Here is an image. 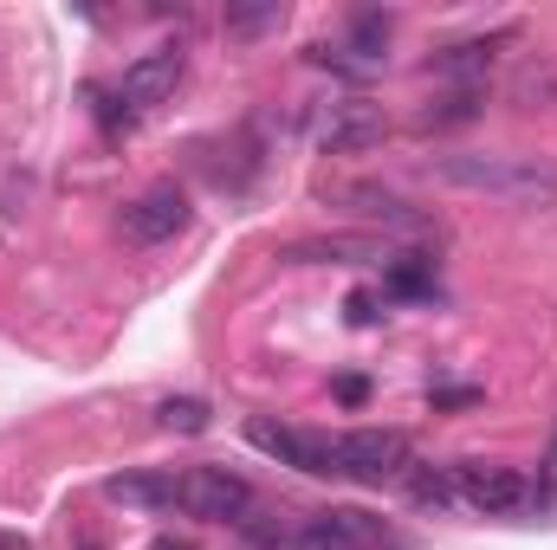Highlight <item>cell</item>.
I'll return each mask as SVG.
<instances>
[{"instance_id":"obj_1","label":"cell","mask_w":557,"mask_h":550,"mask_svg":"<svg viewBox=\"0 0 557 550\" xmlns=\"http://www.w3.org/2000/svg\"><path fill=\"white\" fill-rule=\"evenodd\" d=\"M434 175L499 201H557V168H545L539 155H441Z\"/></svg>"},{"instance_id":"obj_2","label":"cell","mask_w":557,"mask_h":550,"mask_svg":"<svg viewBox=\"0 0 557 550\" xmlns=\"http://www.w3.org/2000/svg\"><path fill=\"white\" fill-rule=\"evenodd\" d=\"M175 505H182L188 518H208V525H247L253 486H247L240 473H227V466H188V473L175 479Z\"/></svg>"},{"instance_id":"obj_3","label":"cell","mask_w":557,"mask_h":550,"mask_svg":"<svg viewBox=\"0 0 557 550\" xmlns=\"http://www.w3.org/2000/svg\"><path fill=\"white\" fill-rule=\"evenodd\" d=\"M454 492H460V505H473V512H486V518L539 505V486H532L519 466H493V460H460V466H454Z\"/></svg>"},{"instance_id":"obj_4","label":"cell","mask_w":557,"mask_h":550,"mask_svg":"<svg viewBox=\"0 0 557 550\" xmlns=\"http://www.w3.org/2000/svg\"><path fill=\"white\" fill-rule=\"evenodd\" d=\"M331 447H337L344 479L383 486V479H403V466H409V434H396V427H357V434H337Z\"/></svg>"},{"instance_id":"obj_5","label":"cell","mask_w":557,"mask_h":550,"mask_svg":"<svg viewBox=\"0 0 557 550\" xmlns=\"http://www.w3.org/2000/svg\"><path fill=\"white\" fill-rule=\"evenodd\" d=\"M292 550H396V538L383 518H370L357 505H331L292 532Z\"/></svg>"},{"instance_id":"obj_6","label":"cell","mask_w":557,"mask_h":550,"mask_svg":"<svg viewBox=\"0 0 557 550\" xmlns=\"http://www.w3.org/2000/svg\"><path fill=\"white\" fill-rule=\"evenodd\" d=\"M182 227H188V195H182L175 182L143 188L137 201L124 208V234H131L137 247H162V240H175Z\"/></svg>"},{"instance_id":"obj_7","label":"cell","mask_w":557,"mask_h":550,"mask_svg":"<svg viewBox=\"0 0 557 550\" xmlns=\"http://www.w3.org/2000/svg\"><path fill=\"white\" fill-rule=\"evenodd\" d=\"M383 137H389V117H383V104H370V98H344V104H331V111L318 117V142H324L331 155L376 149Z\"/></svg>"},{"instance_id":"obj_8","label":"cell","mask_w":557,"mask_h":550,"mask_svg":"<svg viewBox=\"0 0 557 550\" xmlns=\"http://www.w3.org/2000/svg\"><path fill=\"white\" fill-rule=\"evenodd\" d=\"M278 260L292 266H389V240H370V234H318V240H292Z\"/></svg>"},{"instance_id":"obj_9","label":"cell","mask_w":557,"mask_h":550,"mask_svg":"<svg viewBox=\"0 0 557 550\" xmlns=\"http://www.w3.org/2000/svg\"><path fill=\"white\" fill-rule=\"evenodd\" d=\"M247 440L260 453H273L298 473H337V447L324 434H298V427H278V421H247Z\"/></svg>"},{"instance_id":"obj_10","label":"cell","mask_w":557,"mask_h":550,"mask_svg":"<svg viewBox=\"0 0 557 550\" xmlns=\"http://www.w3.org/2000/svg\"><path fill=\"white\" fill-rule=\"evenodd\" d=\"M182 72H188V59L175 52V46H156V52H143L137 65H124V104L131 111H156L162 98H175V85H182Z\"/></svg>"},{"instance_id":"obj_11","label":"cell","mask_w":557,"mask_h":550,"mask_svg":"<svg viewBox=\"0 0 557 550\" xmlns=\"http://www.w3.org/2000/svg\"><path fill=\"white\" fill-rule=\"evenodd\" d=\"M506 39H512V33H493V39H454V46H441V52L428 59V78H447V85H460V91H480V78L493 72V59H499Z\"/></svg>"},{"instance_id":"obj_12","label":"cell","mask_w":557,"mask_h":550,"mask_svg":"<svg viewBox=\"0 0 557 550\" xmlns=\"http://www.w3.org/2000/svg\"><path fill=\"white\" fill-rule=\"evenodd\" d=\"M337 195L357 201V214H370V221H383V227H396V234H421V240L441 234V227H434L421 208H409L403 195H383V188H337Z\"/></svg>"},{"instance_id":"obj_13","label":"cell","mask_w":557,"mask_h":550,"mask_svg":"<svg viewBox=\"0 0 557 550\" xmlns=\"http://www.w3.org/2000/svg\"><path fill=\"white\" fill-rule=\"evenodd\" d=\"M104 499L137 505V512H175V473H117L104 479Z\"/></svg>"},{"instance_id":"obj_14","label":"cell","mask_w":557,"mask_h":550,"mask_svg":"<svg viewBox=\"0 0 557 550\" xmlns=\"http://www.w3.org/2000/svg\"><path fill=\"white\" fill-rule=\"evenodd\" d=\"M403 486H409V499H416L421 512H447L460 492H454V479L447 473H434V466H403Z\"/></svg>"},{"instance_id":"obj_15","label":"cell","mask_w":557,"mask_h":550,"mask_svg":"<svg viewBox=\"0 0 557 550\" xmlns=\"http://www.w3.org/2000/svg\"><path fill=\"white\" fill-rule=\"evenodd\" d=\"M383 273H389L396 298H434V260H421V253H396Z\"/></svg>"},{"instance_id":"obj_16","label":"cell","mask_w":557,"mask_h":550,"mask_svg":"<svg viewBox=\"0 0 557 550\" xmlns=\"http://www.w3.org/2000/svg\"><path fill=\"white\" fill-rule=\"evenodd\" d=\"M473 117H480V91H447L416 117V130H454V124H473Z\"/></svg>"},{"instance_id":"obj_17","label":"cell","mask_w":557,"mask_h":550,"mask_svg":"<svg viewBox=\"0 0 557 550\" xmlns=\"http://www.w3.org/2000/svg\"><path fill=\"white\" fill-rule=\"evenodd\" d=\"M156 421H162L169 434H208L214 409H208L201 396H169V402H156Z\"/></svg>"},{"instance_id":"obj_18","label":"cell","mask_w":557,"mask_h":550,"mask_svg":"<svg viewBox=\"0 0 557 550\" xmlns=\"http://www.w3.org/2000/svg\"><path fill=\"white\" fill-rule=\"evenodd\" d=\"M285 26V7L267 0V7H227V39H260V33H278Z\"/></svg>"},{"instance_id":"obj_19","label":"cell","mask_w":557,"mask_h":550,"mask_svg":"<svg viewBox=\"0 0 557 550\" xmlns=\"http://www.w3.org/2000/svg\"><path fill=\"white\" fill-rule=\"evenodd\" d=\"M389 26H396V13H357V26H350V46H357V59L363 65H376L383 59V46H389Z\"/></svg>"},{"instance_id":"obj_20","label":"cell","mask_w":557,"mask_h":550,"mask_svg":"<svg viewBox=\"0 0 557 550\" xmlns=\"http://www.w3.org/2000/svg\"><path fill=\"white\" fill-rule=\"evenodd\" d=\"M532 98H557L552 72H545V78H539V72H525V78H519V104H525V111H532Z\"/></svg>"},{"instance_id":"obj_21","label":"cell","mask_w":557,"mask_h":550,"mask_svg":"<svg viewBox=\"0 0 557 550\" xmlns=\"http://www.w3.org/2000/svg\"><path fill=\"white\" fill-rule=\"evenodd\" d=\"M539 499H557V434L545 447V460H539Z\"/></svg>"},{"instance_id":"obj_22","label":"cell","mask_w":557,"mask_h":550,"mask_svg":"<svg viewBox=\"0 0 557 550\" xmlns=\"http://www.w3.org/2000/svg\"><path fill=\"white\" fill-rule=\"evenodd\" d=\"M337 402H344V409H363V402H370V383H363V376H337Z\"/></svg>"},{"instance_id":"obj_23","label":"cell","mask_w":557,"mask_h":550,"mask_svg":"<svg viewBox=\"0 0 557 550\" xmlns=\"http://www.w3.org/2000/svg\"><path fill=\"white\" fill-rule=\"evenodd\" d=\"M344 311H350V324H376V298H370V291H350Z\"/></svg>"},{"instance_id":"obj_24","label":"cell","mask_w":557,"mask_h":550,"mask_svg":"<svg viewBox=\"0 0 557 550\" xmlns=\"http://www.w3.org/2000/svg\"><path fill=\"white\" fill-rule=\"evenodd\" d=\"M149 550H195V545H182V538H169V532H162V538H156Z\"/></svg>"},{"instance_id":"obj_25","label":"cell","mask_w":557,"mask_h":550,"mask_svg":"<svg viewBox=\"0 0 557 550\" xmlns=\"http://www.w3.org/2000/svg\"><path fill=\"white\" fill-rule=\"evenodd\" d=\"M0 550H26V545H20V538H0Z\"/></svg>"},{"instance_id":"obj_26","label":"cell","mask_w":557,"mask_h":550,"mask_svg":"<svg viewBox=\"0 0 557 550\" xmlns=\"http://www.w3.org/2000/svg\"><path fill=\"white\" fill-rule=\"evenodd\" d=\"M85 550H98V545H85Z\"/></svg>"}]
</instances>
